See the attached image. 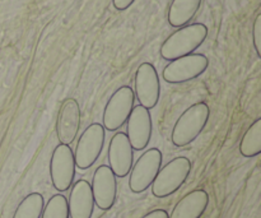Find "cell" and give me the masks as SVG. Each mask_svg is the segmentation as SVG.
I'll list each match as a JSON object with an SVG mask.
<instances>
[{"instance_id":"2e32d148","label":"cell","mask_w":261,"mask_h":218,"mask_svg":"<svg viewBox=\"0 0 261 218\" xmlns=\"http://www.w3.org/2000/svg\"><path fill=\"white\" fill-rule=\"evenodd\" d=\"M203 0H172L168 9V25L173 28L188 26L199 12Z\"/></svg>"},{"instance_id":"ffe728a7","label":"cell","mask_w":261,"mask_h":218,"mask_svg":"<svg viewBox=\"0 0 261 218\" xmlns=\"http://www.w3.org/2000/svg\"><path fill=\"white\" fill-rule=\"evenodd\" d=\"M261 14H259L256 17L254 22V28H252V38H254V46L255 50H256V54L259 58H261V49H260V43H261Z\"/></svg>"},{"instance_id":"44dd1931","label":"cell","mask_w":261,"mask_h":218,"mask_svg":"<svg viewBox=\"0 0 261 218\" xmlns=\"http://www.w3.org/2000/svg\"><path fill=\"white\" fill-rule=\"evenodd\" d=\"M137 0H112V5L116 10L119 12H124V10H127L130 7H132Z\"/></svg>"},{"instance_id":"52a82bcc","label":"cell","mask_w":261,"mask_h":218,"mask_svg":"<svg viewBox=\"0 0 261 218\" xmlns=\"http://www.w3.org/2000/svg\"><path fill=\"white\" fill-rule=\"evenodd\" d=\"M209 68V59L204 54H191L170 61L162 71L163 81L170 84H182L203 76Z\"/></svg>"},{"instance_id":"ba28073f","label":"cell","mask_w":261,"mask_h":218,"mask_svg":"<svg viewBox=\"0 0 261 218\" xmlns=\"http://www.w3.org/2000/svg\"><path fill=\"white\" fill-rule=\"evenodd\" d=\"M75 173V160L70 146H56L50 160V178L54 188L59 193L68 191L74 184Z\"/></svg>"},{"instance_id":"4fadbf2b","label":"cell","mask_w":261,"mask_h":218,"mask_svg":"<svg viewBox=\"0 0 261 218\" xmlns=\"http://www.w3.org/2000/svg\"><path fill=\"white\" fill-rule=\"evenodd\" d=\"M81 129V107L75 99H66L60 107L56 122V135L60 144H68L75 140Z\"/></svg>"},{"instance_id":"9a60e30c","label":"cell","mask_w":261,"mask_h":218,"mask_svg":"<svg viewBox=\"0 0 261 218\" xmlns=\"http://www.w3.org/2000/svg\"><path fill=\"white\" fill-rule=\"evenodd\" d=\"M209 196L203 189L186 194L175 206L170 218H201L208 209Z\"/></svg>"},{"instance_id":"6da1fadb","label":"cell","mask_w":261,"mask_h":218,"mask_svg":"<svg viewBox=\"0 0 261 218\" xmlns=\"http://www.w3.org/2000/svg\"><path fill=\"white\" fill-rule=\"evenodd\" d=\"M208 37V27L204 23H193L178 28L161 46L162 59L173 61L195 53Z\"/></svg>"},{"instance_id":"9c48e42d","label":"cell","mask_w":261,"mask_h":218,"mask_svg":"<svg viewBox=\"0 0 261 218\" xmlns=\"http://www.w3.org/2000/svg\"><path fill=\"white\" fill-rule=\"evenodd\" d=\"M135 99L140 106L150 111L157 107L161 99V82L158 71L152 63H142L135 73Z\"/></svg>"},{"instance_id":"d6986e66","label":"cell","mask_w":261,"mask_h":218,"mask_svg":"<svg viewBox=\"0 0 261 218\" xmlns=\"http://www.w3.org/2000/svg\"><path fill=\"white\" fill-rule=\"evenodd\" d=\"M41 218H70L68 199L63 194H55V196L51 197L47 204L43 207Z\"/></svg>"},{"instance_id":"7a4b0ae2","label":"cell","mask_w":261,"mask_h":218,"mask_svg":"<svg viewBox=\"0 0 261 218\" xmlns=\"http://www.w3.org/2000/svg\"><path fill=\"white\" fill-rule=\"evenodd\" d=\"M211 117V109L206 102H196L186 109L173 125L171 140L178 148L195 142L206 128Z\"/></svg>"},{"instance_id":"3957f363","label":"cell","mask_w":261,"mask_h":218,"mask_svg":"<svg viewBox=\"0 0 261 218\" xmlns=\"http://www.w3.org/2000/svg\"><path fill=\"white\" fill-rule=\"evenodd\" d=\"M191 161L185 156L171 160L167 165L161 167L157 178L152 184V194L155 198H167L177 193L188 181L191 174Z\"/></svg>"},{"instance_id":"8fae6325","label":"cell","mask_w":261,"mask_h":218,"mask_svg":"<svg viewBox=\"0 0 261 218\" xmlns=\"http://www.w3.org/2000/svg\"><path fill=\"white\" fill-rule=\"evenodd\" d=\"M116 176L107 165H102L94 171L92 179V194L94 206L101 211H110L115 206L117 199V180Z\"/></svg>"},{"instance_id":"5bb4252c","label":"cell","mask_w":261,"mask_h":218,"mask_svg":"<svg viewBox=\"0 0 261 218\" xmlns=\"http://www.w3.org/2000/svg\"><path fill=\"white\" fill-rule=\"evenodd\" d=\"M70 218H92L94 211V199L91 184L87 180H78L71 185L68 201Z\"/></svg>"},{"instance_id":"8992f818","label":"cell","mask_w":261,"mask_h":218,"mask_svg":"<svg viewBox=\"0 0 261 218\" xmlns=\"http://www.w3.org/2000/svg\"><path fill=\"white\" fill-rule=\"evenodd\" d=\"M163 155L158 148H149L133 165L130 171L129 188L132 193L142 194L152 186L162 167Z\"/></svg>"},{"instance_id":"30bf717a","label":"cell","mask_w":261,"mask_h":218,"mask_svg":"<svg viewBox=\"0 0 261 218\" xmlns=\"http://www.w3.org/2000/svg\"><path fill=\"white\" fill-rule=\"evenodd\" d=\"M126 137L133 150L144 151L149 144L153 134V120L150 111L145 107L134 106L129 119H127Z\"/></svg>"},{"instance_id":"277c9868","label":"cell","mask_w":261,"mask_h":218,"mask_svg":"<svg viewBox=\"0 0 261 218\" xmlns=\"http://www.w3.org/2000/svg\"><path fill=\"white\" fill-rule=\"evenodd\" d=\"M135 94L130 86H122L107 101L102 115V127L109 132H117L127 123L134 109Z\"/></svg>"},{"instance_id":"ac0fdd59","label":"cell","mask_w":261,"mask_h":218,"mask_svg":"<svg viewBox=\"0 0 261 218\" xmlns=\"http://www.w3.org/2000/svg\"><path fill=\"white\" fill-rule=\"evenodd\" d=\"M45 207L42 194L31 193L17 207L13 218H41Z\"/></svg>"},{"instance_id":"e0dca14e","label":"cell","mask_w":261,"mask_h":218,"mask_svg":"<svg viewBox=\"0 0 261 218\" xmlns=\"http://www.w3.org/2000/svg\"><path fill=\"white\" fill-rule=\"evenodd\" d=\"M240 153L245 158H254L261 153V119H256L247 129L240 143Z\"/></svg>"},{"instance_id":"7c38bea8","label":"cell","mask_w":261,"mask_h":218,"mask_svg":"<svg viewBox=\"0 0 261 218\" xmlns=\"http://www.w3.org/2000/svg\"><path fill=\"white\" fill-rule=\"evenodd\" d=\"M134 165V150L130 146L126 134L116 133L110 140L109 167L116 178H126Z\"/></svg>"},{"instance_id":"5b68a950","label":"cell","mask_w":261,"mask_h":218,"mask_svg":"<svg viewBox=\"0 0 261 218\" xmlns=\"http://www.w3.org/2000/svg\"><path fill=\"white\" fill-rule=\"evenodd\" d=\"M106 140V130L99 123L89 125L83 133L76 144L74 160L79 170H88L98 161Z\"/></svg>"},{"instance_id":"7402d4cb","label":"cell","mask_w":261,"mask_h":218,"mask_svg":"<svg viewBox=\"0 0 261 218\" xmlns=\"http://www.w3.org/2000/svg\"><path fill=\"white\" fill-rule=\"evenodd\" d=\"M142 218H170V214L165 209H154V211L149 212Z\"/></svg>"}]
</instances>
